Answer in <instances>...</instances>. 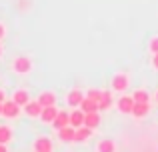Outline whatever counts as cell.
I'll use <instances>...</instances> for the list:
<instances>
[{"instance_id": "1", "label": "cell", "mask_w": 158, "mask_h": 152, "mask_svg": "<svg viewBox=\"0 0 158 152\" xmlns=\"http://www.w3.org/2000/svg\"><path fill=\"white\" fill-rule=\"evenodd\" d=\"M10 68H12V72H14V74L26 76V74H30V72H32V68H34V62H32L30 56H24V54H22V56H16V58L12 60Z\"/></svg>"}, {"instance_id": "2", "label": "cell", "mask_w": 158, "mask_h": 152, "mask_svg": "<svg viewBox=\"0 0 158 152\" xmlns=\"http://www.w3.org/2000/svg\"><path fill=\"white\" fill-rule=\"evenodd\" d=\"M128 86H130V74H128V72L120 70V72H116V74L112 76V80H110V88H112V92L124 94V92L128 90Z\"/></svg>"}, {"instance_id": "3", "label": "cell", "mask_w": 158, "mask_h": 152, "mask_svg": "<svg viewBox=\"0 0 158 152\" xmlns=\"http://www.w3.org/2000/svg\"><path fill=\"white\" fill-rule=\"evenodd\" d=\"M22 112H24L22 106L16 104L12 98H10V100L6 98V100L2 102V116L8 118V120H16V118H20V114H22Z\"/></svg>"}, {"instance_id": "4", "label": "cell", "mask_w": 158, "mask_h": 152, "mask_svg": "<svg viewBox=\"0 0 158 152\" xmlns=\"http://www.w3.org/2000/svg\"><path fill=\"white\" fill-rule=\"evenodd\" d=\"M116 104V110H118L120 114H124V116H128V114H132V110H134V98L128 96V94H120V98L114 102Z\"/></svg>"}, {"instance_id": "5", "label": "cell", "mask_w": 158, "mask_h": 152, "mask_svg": "<svg viewBox=\"0 0 158 152\" xmlns=\"http://www.w3.org/2000/svg\"><path fill=\"white\" fill-rule=\"evenodd\" d=\"M84 98H86V92H82L80 88H70L68 94H66V102H68V106H72V108H80Z\"/></svg>"}, {"instance_id": "6", "label": "cell", "mask_w": 158, "mask_h": 152, "mask_svg": "<svg viewBox=\"0 0 158 152\" xmlns=\"http://www.w3.org/2000/svg\"><path fill=\"white\" fill-rule=\"evenodd\" d=\"M42 108H44V106L40 104V102L36 100V98H34V100H28L26 104L22 106L24 114H26L28 118H40V114H42Z\"/></svg>"}, {"instance_id": "7", "label": "cell", "mask_w": 158, "mask_h": 152, "mask_svg": "<svg viewBox=\"0 0 158 152\" xmlns=\"http://www.w3.org/2000/svg\"><path fill=\"white\" fill-rule=\"evenodd\" d=\"M32 150L34 152H52L54 144H52V140L48 136H40V138H36V140L32 142Z\"/></svg>"}, {"instance_id": "8", "label": "cell", "mask_w": 158, "mask_h": 152, "mask_svg": "<svg viewBox=\"0 0 158 152\" xmlns=\"http://www.w3.org/2000/svg\"><path fill=\"white\" fill-rule=\"evenodd\" d=\"M36 100H38L42 106H56L58 96H56V92H54V90H42V92L38 94V98H36Z\"/></svg>"}, {"instance_id": "9", "label": "cell", "mask_w": 158, "mask_h": 152, "mask_svg": "<svg viewBox=\"0 0 158 152\" xmlns=\"http://www.w3.org/2000/svg\"><path fill=\"white\" fill-rule=\"evenodd\" d=\"M100 124H102L100 110H96V112H86V116H84V126H88V128L96 130Z\"/></svg>"}, {"instance_id": "10", "label": "cell", "mask_w": 158, "mask_h": 152, "mask_svg": "<svg viewBox=\"0 0 158 152\" xmlns=\"http://www.w3.org/2000/svg\"><path fill=\"white\" fill-rule=\"evenodd\" d=\"M56 114H58V108H56V106H44V108H42V114H40L38 120L42 122V124H52L54 118H56Z\"/></svg>"}, {"instance_id": "11", "label": "cell", "mask_w": 158, "mask_h": 152, "mask_svg": "<svg viewBox=\"0 0 158 152\" xmlns=\"http://www.w3.org/2000/svg\"><path fill=\"white\" fill-rule=\"evenodd\" d=\"M148 114H150V102H136L134 104V110H132V116L134 118L142 120V118H146Z\"/></svg>"}, {"instance_id": "12", "label": "cell", "mask_w": 158, "mask_h": 152, "mask_svg": "<svg viewBox=\"0 0 158 152\" xmlns=\"http://www.w3.org/2000/svg\"><path fill=\"white\" fill-rule=\"evenodd\" d=\"M92 128H88V126H80V128H76V132H74V142H80V144H84V142H88L90 138H92Z\"/></svg>"}, {"instance_id": "13", "label": "cell", "mask_w": 158, "mask_h": 152, "mask_svg": "<svg viewBox=\"0 0 158 152\" xmlns=\"http://www.w3.org/2000/svg\"><path fill=\"white\" fill-rule=\"evenodd\" d=\"M84 116H86V112L82 108H74L72 112H70V126H74V128L84 126Z\"/></svg>"}, {"instance_id": "14", "label": "cell", "mask_w": 158, "mask_h": 152, "mask_svg": "<svg viewBox=\"0 0 158 152\" xmlns=\"http://www.w3.org/2000/svg\"><path fill=\"white\" fill-rule=\"evenodd\" d=\"M68 124H70V112H66V110H58V114H56V118H54L52 126L56 130H60V128H64V126H68Z\"/></svg>"}, {"instance_id": "15", "label": "cell", "mask_w": 158, "mask_h": 152, "mask_svg": "<svg viewBox=\"0 0 158 152\" xmlns=\"http://www.w3.org/2000/svg\"><path fill=\"white\" fill-rule=\"evenodd\" d=\"M74 132H76V128H74V126H64V128H60L58 130V140L60 142H66V144H68V142H74Z\"/></svg>"}, {"instance_id": "16", "label": "cell", "mask_w": 158, "mask_h": 152, "mask_svg": "<svg viewBox=\"0 0 158 152\" xmlns=\"http://www.w3.org/2000/svg\"><path fill=\"white\" fill-rule=\"evenodd\" d=\"M116 142L112 138H102V140L96 142V152H116Z\"/></svg>"}, {"instance_id": "17", "label": "cell", "mask_w": 158, "mask_h": 152, "mask_svg": "<svg viewBox=\"0 0 158 152\" xmlns=\"http://www.w3.org/2000/svg\"><path fill=\"white\" fill-rule=\"evenodd\" d=\"M12 100H14L16 104L24 106L28 100H30V92H28V90H24V88H18V90H14V94H12Z\"/></svg>"}, {"instance_id": "18", "label": "cell", "mask_w": 158, "mask_h": 152, "mask_svg": "<svg viewBox=\"0 0 158 152\" xmlns=\"http://www.w3.org/2000/svg\"><path fill=\"white\" fill-rule=\"evenodd\" d=\"M12 138H14L12 126H8V124H0V144H8Z\"/></svg>"}, {"instance_id": "19", "label": "cell", "mask_w": 158, "mask_h": 152, "mask_svg": "<svg viewBox=\"0 0 158 152\" xmlns=\"http://www.w3.org/2000/svg\"><path fill=\"white\" fill-rule=\"evenodd\" d=\"M112 90H104L102 92V98H100V112L102 110H110L112 108Z\"/></svg>"}, {"instance_id": "20", "label": "cell", "mask_w": 158, "mask_h": 152, "mask_svg": "<svg viewBox=\"0 0 158 152\" xmlns=\"http://www.w3.org/2000/svg\"><path fill=\"white\" fill-rule=\"evenodd\" d=\"M132 98H134V102H150V92L146 88H136L132 92Z\"/></svg>"}, {"instance_id": "21", "label": "cell", "mask_w": 158, "mask_h": 152, "mask_svg": "<svg viewBox=\"0 0 158 152\" xmlns=\"http://www.w3.org/2000/svg\"><path fill=\"white\" fill-rule=\"evenodd\" d=\"M80 108L84 110V112H96V110H100V106H98V102H96V100H92V98L86 96L84 100H82Z\"/></svg>"}, {"instance_id": "22", "label": "cell", "mask_w": 158, "mask_h": 152, "mask_svg": "<svg viewBox=\"0 0 158 152\" xmlns=\"http://www.w3.org/2000/svg\"><path fill=\"white\" fill-rule=\"evenodd\" d=\"M102 92H104V90L90 88L88 92H86V96H88V98H92V100H96V102H98V106H100V98H102Z\"/></svg>"}, {"instance_id": "23", "label": "cell", "mask_w": 158, "mask_h": 152, "mask_svg": "<svg viewBox=\"0 0 158 152\" xmlns=\"http://www.w3.org/2000/svg\"><path fill=\"white\" fill-rule=\"evenodd\" d=\"M148 52H150V54H158V36L150 38V42H148Z\"/></svg>"}, {"instance_id": "24", "label": "cell", "mask_w": 158, "mask_h": 152, "mask_svg": "<svg viewBox=\"0 0 158 152\" xmlns=\"http://www.w3.org/2000/svg\"><path fill=\"white\" fill-rule=\"evenodd\" d=\"M6 34H8V30H6V24H4V22H0V42H2V40L6 38Z\"/></svg>"}, {"instance_id": "25", "label": "cell", "mask_w": 158, "mask_h": 152, "mask_svg": "<svg viewBox=\"0 0 158 152\" xmlns=\"http://www.w3.org/2000/svg\"><path fill=\"white\" fill-rule=\"evenodd\" d=\"M150 66L154 68V70H158V54H152V58H150Z\"/></svg>"}, {"instance_id": "26", "label": "cell", "mask_w": 158, "mask_h": 152, "mask_svg": "<svg viewBox=\"0 0 158 152\" xmlns=\"http://www.w3.org/2000/svg\"><path fill=\"white\" fill-rule=\"evenodd\" d=\"M4 100H6V92L0 88V102H4Z\"/></svg>"}, {"instance_id": "27", "label": "cell", "mask_w": 158, "mask_h": 152, "mask_svg": "<svg viewBox=\"0 0 158 152\" xmlns=\"http://www.w3.org/2000/svg\"><path fill=\"white\" fill-rule=\"evenodd\" d=\"M0 152H8V148H6V144H0Z\"/></svg>"}, {"instance_id": "28", "label": "cell", "mask_w": 158, "mask_h": 152, "mask_svg": "<svg viewBox=\"0 0 158 152\" xmlns=\"http://www.w3.org/2000/svg\"><path fill=\"white\" fill-rule=\"evenodd\" d=\"M2 54H4V48H2V42H0V58H2Z\"/></svg>"}, {"instance_id": "29", "label": "cell", "mask_w": 158, "mask_h": 152, "mask_svg": "<svg viewBox=\"0 0 158 152\" xmlns=\"http://www.w3.org/2000/svg\"><path fill=\"white\" fill-rule=\"evenodd\" d=\"M154 100L158 102V90H156V92H154Z\"/></svg>"}, {"instance_id": "30", "label": "cell", "mask_w": 158, "mask_h": 152, "mask_svg": "<svg viewBox=\"0 0 158 152\" xmlns=\"http://www.w3.org/2000/svg\"><path fill=\"white\" fill-rule=\"evenodd\" d=\"M0 116H2V102H0Z\"/></svg>"}]
</instances>
